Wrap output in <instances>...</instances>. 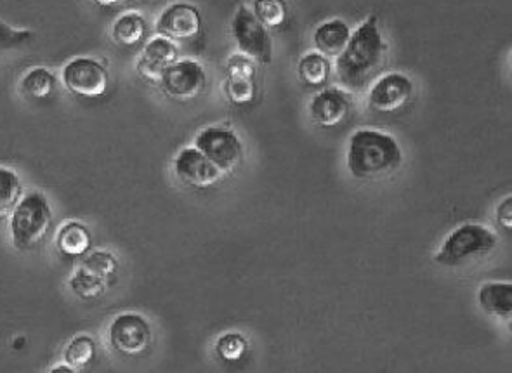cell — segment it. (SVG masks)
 <instances>
[{"label": "cell", "instance_id": "13", "mask_svg": "<svg viewBox=\"0 0 512 373\" xmlns=\"http://www.w3.org/2000/svg\"><path fill=\"white\" fill-rule=\"evenodd\" d=\"M256 61L243 54H237L228 61V77L224 80L226 98L233 105H249L257 94Z\"/></svg>", "mask_w": 512, "mask_h": 373}, {"label": "cell", "instance_id": "32", "mask_svg": "<svg viewBox=\"0 0 512 373\" xmlns=\"http://www.w3.org/2000/svg\"><path fill=\"white\" fill-rule=\"evenodd\" d=\"M129 2H134V4H145V2H150V0H129Z\"/></svg>", "mask_w": 512, "mask_h": 373}, {"label": "cell", "instance_id": "31", "mask_svg": "<svg viewBox=\"0 0 512 373\" xmlns=\"http://www.w3.org/2000/svg\"><path fill=\"white\" fill-rule=\"evenodd\" d=\"M92 2L99 7H112L117 6V4H122L124 0H92Z\"/></svg>", "mask_w": 512, "mask_h": 373}, {"label": "cell", "instance_id": "25", "mask_svg": "<svg viewBox=\"0 0 512 373\" xmlns=\"http://www.w3.org/2000/svg\"><path fill=\"white\" fill-rule=\"evenodd\" d=\"M252 13L268 30H278L287 23L289 6L285 0H254Z\"/></svg>", "mask_w": 512, "mask_h": 373}, {"label": "cell", "instance_id": "24", "mask_svg": "<svg viewBox=\"0 0 512 373\" xmlns=\"http://www.w3.org/2000/svg\"><path fill=\"white\" fill-rule=\"evenodd\" d=\"M96 354H98V347L94 339L89 335H77L63 349V361L75 370H82L96 360Z\"/></svg>", "mask_w": 512, "mask_h": 373}, {"label": "cell", "instance_id": "8", "mask_svg": "<svg viewBox=\"0 0 512 373\" xmlns=\"http://www.w3.org/2000/svg\"><path fill=\"white\" fill-rule=\"evenodd\" d=\"M162 91L176 101L198 98L207 87V72L195 59H178L165 70L158 82Z\"/></svg>", "mask_w": 512, "mask_h": 373}, {"label": "cell", "instance_id": "4", "mask_svg": "<svg viewBox=\"0 0 512 373\" xmlns=\"http://www.w3.org/2000/svg\"><path fill=\"white\" fill-rule=\"evenodd\" d=\"M497 235L481 224H462L447 236L434 261L445 268H459L467 262L492 254Z\"/></svg>", "mask_w": 512, "mask_h": 373}, {"label": "cell", "instance_id": "14", "mask_svg": "<svg viewBox=\"0 0 512 373\" xmlns=\"http://www.w3.org/2000/svg\"><path fill=\"white\" fill-rule=\"evenodd\" d=\"M179 59V49L176 42L158 35L146 44L139 54L136 70L139 77L150 84H157L162 79L165 70Z\"/></svg>", "mask_w": 512, "mask_h": 373}, {"label": "cell", "instance_id": "22", "mask_svg": "<svg viewBox=\"0 0 512 373\" xmlns=\"http://www.w3.org/2000/svg\"><path fill=\"white\" fill-rule=\"evenodd\" d=\"M299 79L309 87H320L327 84L330 77V61L327 56L318 53H309L302 56L297 65Z\"/></svg>", "mask_w": 512, "mask_h": 373}, {"label": "cell", "instance_id": "17", "mask_svg": "<svg viewBox=\"0 0 512 373\" xmlns=\"http://www.w3.org/2000/svg\"><path fill=\"white\" fill-rule=\"evenodd\" d=\"M56 249L66 257H82L92 249V233L80 221H65L56 235Z\"/></svg>", "mask_w": 512, "mask_h": 373}, {"label": "cell", "instance_id": "26", "mask_svg": "<svg viewBox=\"0 0 512 373\" xmlns=\"http://www.w3.org/2000/svg\"><path fill=\"white\" fill-rule=\"evenodd\" d=\"M82 266L99 276L101 280H105L106 283H112L119 271V259L108 250H94L84 259Z\"/></svg>", "mask_w": 512, "mask_h": 373}, {"label": "cell", "instance_id": "27", "mask_svg": "<svg viewBox=\"0 0 512 373\" xmlns=\"http://www.w3.org/2000/svg\"><path fill=\"white\" fill-rule=\"evenodd\" d=\"M33 39H35V33L32 30L13 27L7 21L0 20V53L30 46Z\"/></svg>", "mask_w": 512, "mask_h": 373}, {"label": "cell", "instance_id": "1", "mask_svg": "<svg viewBox=\"0 0 512 373\" xmlns=\"http://www.w3.org/2000/svg\"><path fill=\"white\" fill-rule=\"evenodd\" d=\"M386 49L377 16H370L351 33L348 46L337 56V77L351 91H362L384 66Z\"/></svg>", "mask_w": 512, "mask_h": 373}, {"label": "cell", "instance_id": "2", "mask_svg": "<svg viewBox=\"0 0 512 373\" xmlns=\"http://www.w3.org/2000/svg\"><path fill=\"white\" fill-rule=\"evenodd\" d=\"M346 164L351 176L362 181L388 177L403 164V151L396 138L374 129L356 131L348 144Z\"/></svg>", "mask_w": 512, "mask_h": 373}, {"label": "cell", "instance_id": "28", "mask_svg": "<svg viewBox=\"0 0 512 373\" xmlns=\"http://www.w3.org/2000/svg\"><path fill=\"white\" fill-rule=\"evenodd\" d=\"M249 342L238 332L224 334L217 339L216 353L224 361H240L247 354Z\"/></svg>", "mask_w": 512, "mask_h": 373}, {"label": "cell", "instance_id": "19", "mask_svg": "<svg viewBox=\"0 0 512 373\" xmlns=\"http://www.w3.org/2000/svg\"><path fill=\"white\" fill-rule=\"evenodd\" d=\"M20 91L25 98L33 101L51 98L56 92V75L46 66L30 68L21 79Z\"/></svg>", "mask_w": 512, "mask_h": 373}, {"label": "cell", "instance_id": "5", "mask_svg": "<svg viewBox=\"0 0 512 373\" xmlns=\"http://www.w3.org/2000/svg\"><path fill=\"white\" fill-rule=\"evenodd\" d=\"M231 35L243 56L263 65H270L273 61L270 30L257 20L250 7H238L237 13L231 20Z\"/></svg>", "mask_w": 512, "mask_h": 373}, {"label": "cell", "instance_id": "21", "mask_svg": "<svg viewBox=\"0 0 512 373\" xmlns=\"http://www.w3.org/2000/svg\"><path fill=\"white\" fill-rule=\"evenodd\" d=\"M25 195L18 172L0 165V223L7 221Z\"/></svg>", "mask_w": 512, "mask_h": 373}, {"label": "cell", "instance_id": "29", "mask_svg": "<svg viewBox=\"0 0 512 373\" xmlns=\"http://www.w3.org/2000/svg\"><path fill=\"white\" fill-rule=\"evenodd\" d=\"M497 223L502 226V228H506V230H511L512 226V197H507L504 202L500 203L499 209H497Z\"/></svg>", "mask_w": 512, "mask_h": 373}, {"label": "cell", "instance_id": "3", "mask_svg": "<svg viewBox=\"0 0 512 373\" xmlns=\"http://www.w3.org/2000/svg\"><path fill=\"white\" fill-rule=\"evenodd\" d=\"M7 221L14 247L20 252H30L46 242L53 230V209L44 193L30 191L23 195Z\"/></svg>", "mask_w": 512, "mask_h": 373}, {"label": "cell", "instance_id": "9", "mask_svg": "<svg viewBox=\"0 0 512 373\" xmlns=\"http://www.w3.org/2000/svg\"><path fill=\"white\" fill-rule=\"evenodd\" d=\"M108 341L117 353L138 356L151 346L153 332L145 316L138 313H122L115 316L110 323Z\"/></svg>", "mask_w": 512, "mask_h": 373}, {"label": "cell", "instance_id": "15", "mask_svg": "<svg viewBox=\"0 0 512 373\" xmlns=\"http://www.w3.org/2000/svg\"><path fill=\"white\" fill-rule=\"evenodd\" d=\"M351 112V99L341 89H325L311 99L309 113L316 125L332 129L337 127Z\"/></svg>", "mask_w": 512, "mask_h": 373}, {"label": "cell", "instance_id": "16", "mask_svg": "<svg viewBox=\"0 0 512 373\" xmlns=\"http://www.w3.org/2000/svg\"><path fill=\"white\" fill-rule=\"evenodd\" d=\"M349 37L351 28L346 21L330 20L316 28L313 42L318 53L327 58H337L344 51V47L348 46Z\"/></svg>", "mask_w": 512, "mask_h": 373}, {"label": "cell", "instance_id": "18", "mask_svg": "<svg viewBox=\"0 0 512 373\" xmlns=\"http://www.w3.org/2000/svg\"><path fill=\"white\" fill-rule=\"evenodd\" d=\"M478 302L488 315L500 320L511 321L512 318V283L490 282L481 285L478 290Z\"/></svg>", "mask_w": 512, "mask_h": 373}, {"label": "cell", "instance_id": "11", "mask_svg": "<svg viewBox=\"0 0 512 373\" xmlns=\"http://www.w3.org/2000/svg\"><path fill=\"white\" fill-rule=\"evenodd\" d=\"M157 32L162 37L178 42L197 39L198 33L202 32V14L188 2H176L160 14Z\"/></svg>", "mask_w": 512, "mask_h": 373}, {"label": "cell", "instance_id": "20", "mask_svg": "<svg viewBox=\"0 0 512 373\" xmlns=\"http://www.w3.org/2000/svg\"><path fill=\"white\" fill-rule=\"evenodd\" d=\"M146 20L136 11H129L119 16L112 25V39L119 46L134 47L146 37Z\"/></svg>", "mask_w": 512, "mask_h": 373}, {"label": "cell", "instance_id": "23", "mask_svg": "<svg viewBox=\"0 0 512 373\" xmlns=\"http://www.w3.org/2000/svg\"><path fill=\"white\" fill-rule=\"evenodd\" d=\"M108 285L110 283L101 280L99 276L91 273L82 264L73 271L72 278L68 282V287H70L73 294L77 295L79 299H84V301H94V299H98L101 295H105Z\"/></svg>", "mask_w": 512, "mask_h": 373}, {"label": "cell", "instance_id": "30", "mask_svg": "<svg viewBox=\"0 0 512 373\" xmlns=\"http://www.w3.org/2000/svg\"><path fill=\"white\" fill-rule=\"evenodd\" d=\"M51 372L73 373V372H77V370H75V368H73V367H70V365H68V363H65V361H63V363H61V365H56V367L51 368Z\"/></svg>", "mask_w": 512, "mask_h": 373}, {"label": "cell", "instance_id": "10", "mask_svg": "<svg viewBox=\"0 0 512 373\" xmlns=\"http://www.w3.org/2000/svg\"><path fill=\"white\" fill-rule=\"evenodd\" d=\"M174 174L184 186H190L195 190H207L223 181V172L205 157L202 151L195 146H188L179 151L172 162Z\"/></svg>", "mask_w": 512, "mask_h": 373}, {"label": "cell", "instance_id": "7", "mask_svg": "<svg viewBox=\"0 0 512 373\" xmlns=\"http://www.w3.org/2000/svg\"><path fill=\"white\" fill-rule=\"evenodd\" d=\"M195 148L216 165L223 174H231L242 164L243 144L235 131L221 125H211L195 138Z\"/></svg>", "mask_w": 512, "mask_h": 373}, {"label": "cell", "instance_id": "6", "mask_svg": "<svg viewBox=\"0 0 512 373\" xmlns=\"http://www.w3.org/2000/svg\"><path fill=\"white\" fill-rule=\"evenodd\" d=\"M61 84L80 98H101L110 86V73L99 59L79 56L63 66Z\"/></svg>", "mask_w": 512, "mask_h": 373}, {"label": "cell", "instance_id": "12", "mask_svg": "<svg viewBox=\"0 0 512 373\" xmlns=\"http://www.w3.org/2000/svg\"><path fill=\"white\" fill-rule=\"evenodd\" d=\"M414 94V82L403 73H388L375 82L368 105L375 112L393 113L407 105Z\"/></svg>", "mask_w": 512, "mask_h": 373}]
</instances>
